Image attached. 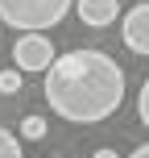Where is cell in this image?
<instances>
[{
	"label": "cell",
	"mask_w": 149,
	"mask_h": 158,
	"mask_svg": "<svg viewBox=\"0 0 149 158\" xmlns=\"http://www.w3.org/2000/svg\"><path fill=\"white\" fill-rule=\"evenodd\" d=\"M46 100L71 125H100L124 104V71L104 50L54 54L46 71Z\"/></svg>",
	"instance_id": "obj_1"
},
{
	"label": "cell",
	"mask_w": 149,
	"mask_h": 158,
	"mask_svg": "<svg viewBox=\"0 0 149 158\" xmlns=\"http://www.w3.org/2000/svg\"><path fill=\"white\" fill-rule=\"evenodd\" d=\"M75 0H0V21L8 29H25V33H41L54 29Z\"/></svg>",
	"instance_id": "obj_2"
},
{
	"label": "cell",
	"mask_w": 149,
	"mask_h": 158,
	"mask_svg": "<svg viewBox=\"0 0 149 158\" xmlns=\"http://www.w3.org/2000/svg\"><path fill=\"white\" fill-rule=\"evenodd\" d=\"M13 63L21 75H46L54 63V46H50L46 33H21L13 46Z\"/></svg>",
	"instance_id": "obj_3"
},
{
	"label": "cell",
	"mask_w": 149,
	"mask_h": 158,
	"mask_svg": "<svg viewBox=\"0 0 149 158\" xmlns=\"http://www.w3.org/2000/svg\"><path fill=\"white\" fill-rule=\"evenodd\" d=\"M120 38H124V46L133 50V54H145L149 58V0H141V4H133L124 13Z\"/></svg>",
	"instance_id": "obj_4"
},
{
	"label": "cell",
	"mask_w": 149,
	"mask_h": 158,
	"mask_svg": "<svg viewBox=\"0 0 149 158\" xmlns=\"http://www.w3.org/2000/svg\"><path fill=\"white\" fill-rule=\"evenodd\" d=\"M75 13H79V21L91 25V29H108L120 17V0H75Z\"/></svg>",
	"instance_id": "obj_5"
},
{
	"label": "cell",
	"mask_w": 149,
	"mask_h": 158,
	"mask_svg": "<svg viewBox=\"0 0 149 158\" xmlns=\"http://www.w3.org/2000/svg\"><path fill=\"white\" fill-rule=\"evenodd\" d=\"M21 137H25V142H41V137H46V117H37V112L25 117L21 121Z\"/></svg>",
	"instance_id": "obj_6"
},
{
	"label": "cell",
	"mask_w": 149,
	"mask_h": 158,
	"mask_svg": "<svg viewBox=\"0 0 149 158\" xmlns=\"http://www.w3.org/2000/svg\"><path fill=\"white\" fill-rule=\"evenodd\" d=\"M21 92V71L17 67H4L0 71V96H17Z\"/></svg>",
	"instance_id": "obj_7"
},
{
	"label": "cell",
	"mask_w": 149,
	"mask_h": 158,
	"mask_svg": "<svg viewBox=\"0 0 149 158\" xmlns=\"http://www.w3.org/2000/svg\"><path fill=\"white\" fill-rule=\"evenodd\" d=\"M0 158H21V137L0 125Z\"/></svg>",
	"instance_id": "obj_8"
},
{
	"label": "cell",
	"mask_w": 149,
	"mask_h": 158,
	"mask_svg": "<svg viewBox=\"0 0 149 158\" xmlns=\"http://www.w3.org/2000/svg\"><path fill=\"white\" fill-rule=\"evenodd\" d=\"M137 117H141L145 129H149V79L141 83V92H137Z\"/></svg>",
	"instance_id": "obj_9"
},
{
	"label": "cell",
	"mask_w": 149,
	"mask_h": 158,
	"mask_svg": "<svg viewBox=\"0 0 149 158\" xmlns=\"http://www.w3.org/2000/svg\"><path fill=\"white\" fill-rule=\"evenodd\" d=\"M91 158H120V154H116V150H95Z\"/></svg>",
	"instance_id": "obj_10"
},
{
	"label": "cell",
	"mask_w": 149,
	"mask_h": 158,
	"mask_svg": "<svg viewBox=\"0 0 149 158\" xmlns=\"http://www.w3.org/2000/svg\"><path fill=\"white\" fill-rule=\"evenodd\" d=\"M133 158H149V146H137V150H133Z\"/></svg>",
	"instance_id": "obj_11"
},
{
	"label": "cell",
	"mask_w": 149,
	"mask_h": 158,
	"mask_svg": "<svg viewBox=\"0 0 149 158\" xmlns=\"http://www.w3.org/2000/svg\"><path fill=\"white\" fill-rule=\"evenodd\" d=\"M50 158H58V154H50Z\"/></svg>",
	"instance_id": "obj_12"
}]
</instances>
